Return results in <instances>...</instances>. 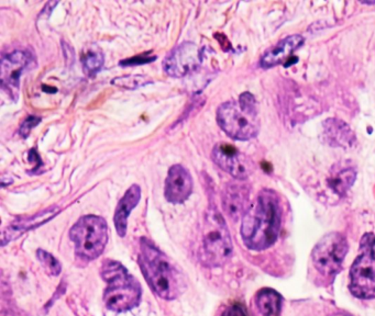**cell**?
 <instances>
[{
  "label": "cell",
  "instance_id": "obj_7",
  "mask_svg": "<svg viewBox=\"0 0 375 316\" xmlns=\"http://www.w3.org/2000/svg\"><path fill=\"white\" fill-rule=\"evenodd\" d=\"M350 291L360 299H375V235L366 234L350 270Z\"/></svg>",
  "mask_w": 375,
  "mask_h": 316
},
{
  "label": "cell",
  "instance_id": "obj_11",
  "mask_svg": "<svg viewBox=\"0 0 375 316\" xmlns=\"http://www.w3.org/2000/svg\"><path fill=\"white\" fill-rule=\"evenodd\" d=\"M31 55L25 51H13L3 56L0 69V81L6 93L17 100L19 96L20 77L31 63Z\"/></svg>",
  "mask_w": 375,
  "mask_h": 316
},
{
  "label": "cell",
  "instance_id": "obj_15",
  "mask_svg": "<svg viewBox=\"0 0 375 316\" xmlns=\"http://www.w3.org/2000/svg\"><path fill=\"white\" fill-rule=\"evenodd\" d=\"M59 212L60 208L51 207L40 212L37 215H33V217L13 222V223L10 224L9 227L4 229L3 235H1V244L5 246L6 244L17 239L25 232L36 229V227H40L42 224L47 223L52 218L55 217Z\"/></svg>",
  "mask_w": 375,
  "mask_h": 316
},
{
  "label": "cell",
  "instance_id": "obj_19",
  "mask_svg": "<svg viewBox=\"0 0 375 316\" xmlns=\"http://www.w3.org/2000/svg\"><path fill=\"white\" fill-rule=\"evenodd\" d=\"M357 173L354 168H340L334 171L329 180V187L334 190L337 195L342 196L350 189L356 181Z\"/></svg>",
  "mask_w": 375,
  "mask_h": 316
},
{
  "label": "cell",
  "instance_id": "obj_4",
  "mask_svg": "<svg viewBox=\"0 0 375 316\" xmlns=\"http://www.w3.org/2000/svg\"><path fill=\"white\" fill-rule=\"evenodd\" d=\"M217 121L222 131L234 140L249 141L260 131L258 103L250 93H244L239 100L222 103L217 110Z\"/></svg>",
  "mask_w": 375,
  "mask_h": 316
},
{
  "label": "cell",
  "instance_id": "obj_8",
  "mask_svg": "<svg viewBox=\"0 0 375 316\" xmlns=\"http://www.w3.org/2000/svg\"><path fill=\"white\" fill-rule=\"evenodd\" d=\"M348 249V242L344 235L336 232L327 234L312 249V264L325 277H335L344 263Z\"/></svg>",
  "mask_w": 375,
  "mask_h": 316
},
{
  "label": "cell",
  "instance_id": "obj_24",
  "mask_svg": "<svg viewBox=\"0 0 375 316\" xmlns=\"http://www.w3.org/2000/svg\"><path fill=\"white\" fill-rule=\"evenodd\" d=\"M222 316H249L248 312L241 304L236 303L227 307Z\"/></svg>",
  "mask_w": 375,
  "mask_h": 316
},
{
  "label": "cell",
  "instance_id": "obj_10",
  "mask_svg": "<svg viewBox=\"0 0 375 316\" xmlns=\"http://www.w3.org/2000/svg\"><path fill=\"white\" fill-rule=\"evenodd\" d=\"M200 62V47L192 42H184L164 59L163 69L170 77L183 78L195 71Z\"/></svg>",
  "mask_w": 375,
  "mask_h": 316
},
{
  "label": "cell",
  "instance_id": "obj_16",
  "mask_svg": "<svg viewBox=\"0 0 375 316\" xmlns=\"http://www.w3.org/2000/svg\"><path fill=\"white\" fill-rule=\"evenodd\" d=\"M140 199H141V188L138 185H132L118 203L114 215V222H115L116 231L120 237H124L127 234L128 218L132 210L139 203Z\"/></svg>",
  "mask_w": 375,
  "mask_h": 316
},
{
  "label": "cell",
  "instance_id": "obj_3",
  "mask_svg": "<svg viewBox=\"0 0 375 316\" xmlns=\"http://www.w3.org/2000/svg\"><path fill=\"white\" fill-rule=\"evenodd\" d=\"M100 273L107 283L104 302L108 310L121 313L139 305L142 297L141 286L121 264L107 259L102 263Z\"/></svg>",
  "mask_w": 375,
  "mask_h": 316
},
{
  "label": "cell",
  "instance_id": "obj_25",
  "mask_svg": "<svg viewBox=\"0 0 375 316\" xmlns=\"http://www.w3.org/2000/svg\"><path fill=\"white\" fill-rule=\"evenodd\" d=\"M329 316H351V315H348V314H346V313H335Z\"/></svg>",
  "mask_w": 375,
  "mask_h": 316
},
{
  "label": "cell",
  "instance_id": "obj_17",
  "mask_svg": "<svg viewBox=\"0 0 375 316\" xmlns=\"http://www.w3.org/2000/svg\"><path fill=\"white\" fill-rule=\"evenodd\" d=\"M324 137L329 145L348 149L356 142L354 132L348 124L337 119H329L324 123Z\"/></svg>",
  "mask_w": 375,
  "mask_h": 316
},
{
  "label": "cell",
  "instance_id": "obj_1",
  "mask_svg": "<svg viewBox=\"0 0 375 316\" xmlns=\"http://www.w3.org/2000/svg\"><path fill=\"white\" fill-rule=\"evenodd\" d=\"M281 223L282 209L278 195L272 190H262L242 219L240 233L244 245L252 251H264L274 245Z\"/></svg>",
  "mask_w": 375,
  "mask_h": 316
},
{
  "label": "cell",
  "instance_id": "obj_13",
  "mask_svg": "<svg viewBox=\"0 0 375 316\" xmlns=\"http://www.w3.org/2000/svg\"><path fill=\"white\" fill-rule=\"evenodd\" d=\"M192 193V178L182 165H174L168 171L165 180V199L173 205L183 203Z\"/></svg>",
  "mask_w": 375,
  "mask_h": 316
},
{
  "label": "cell",
  "instance_id": "obj_9",
  "mask_svg": "<svg viewBox=\"0 0 375 316\" xmlns=\"http://www.w3.org/2000/svg\"><path fill=\"white\" fill-rule=\"evenodd\" d=\"M212 161L236 180H246L254 171V162L234 146L220 143L214 146Z\"/></svg>",
  "mask_w": 375,
  "mask_h": 316
},
{
  "label": "cell",
  "instance_id": "obj_21",
  "mask_svg": "<svg viewBox=\"0 0 375 316\" xmlns=\"http://www.w3.org/2000/svg\"><path fill=\"white\" fill-rule=\"evenodd\" d=\"M104 63H105V57H104V54H102V52H89V53H87L84 56V71H85L88 75H94V74L100 71Z\"/></svg>",
  "mask_w": 375,
  "mask_h": 316
},
{
  "label": "cell",
  "instance_id": "obj_12",
  "mask_svg": "<svg viewBox=\"0 0 375 316\" xmlns=\"http://www.w3.org/2000/svg\"><path fill=\"white\" fill-rule=\"evenodd\" d=\"M250 205V188L248 185L242 183L241 180L227 184L222 191V209L227 217L232 221L244 219Z\"/></svg>",
  "mask_w": 375,
  "mask_h": 316
},
{
  "label": "cell",
  "instance_id": "obj_14",
  "mask_svg": "<svg viewBox=\"0 0 375 316\" xmlns=\"http://www.w3.org/2000/svg\"><path fill=\"white\" fill-rule=\"evenodd\" d=\"M304 41V38L298 35H290L286 39L281 40L276 45L271 47L262 56L260 61L261 66L263 69H271V67L280 65L284 62H288L293 53L302 47Z\"/></svg>",
  "mask_w": 375,
  "mask_h": 316
},
{
  "label": "cell",
  "instance_id": "obj_22",
  "mask_svg": "<svg viewBox=\"0 0 375 316\" xmlns=\"http://www.w3.org/2000/svg\"><path fill=\"white\" fill-rule=\"evenodd\" d=\"M38 259L41 261L44 268L48 270V273L52 276H59L61 273L62 266L55 257L48 253V252L39 249L37 252Z\"/></svg>",
  "mask_w": 375,
  "mask_h": 316
},
{
  "label": "cell",
  "instance_id": "obj_18",
  "mask_svg": "<svg viewBox=\"0 0 375 316\" xmlns=\"http://www.w3.org/2000/svg\"><path fill=\"white\" fill-rule=\"evenodd\" d=\"M256 307L263 316H280L282 297L273 289H262L256 298Z\"/></svg>",
  "mask_w": 375,
  "mask_h": 316
},
{
  "label": "cell",
  "instance_id": "obj_23",
  "mask_svg": "<svg viewBox=\"0 0 375 316\" xmlns=\"http://www.w3.org/2000/svg\"><path fill=\"white\" fill-rule=\"evenodd\" d=\"M41 122V118L37 115H29L25 121L22 122L21 127L19 129V134L22 137H29L30 132L34 127H37L38 124Z\"/></svg>",
  "mask_w": 375,
  "mask_h": 316
},
{
  "label": "cell",
  "instance_id": "obj_5",
  "mask_svg": "<svg viewBox=\"0 0 375 316\" xmlns=\"http://www.w3.org/2000/svg\"><path fill=\"white\" fill-rule=\"evenodd\" d=\"M234 251L232 236L224 217L214 207L205 214L202 259L210 267H220L229 261Z\"/></svg>",
  "mask_w": 375,
  "mask_h": 316
},
{
  "label": "cell",
  "instance_id": "obj_6",
  "mask_svg": "<svg viewBox=\"0 0 375 316\" xmlns=\"http://www.w3.org/2000/svg\"><path fill=\"white\" fill-rule=\"evenodd\" d=\"M71 241L75 244V253L85 261H94L105 251L108 242L107 222L96 215H86L78 220L71 231Z\"/></svg>",
  "mask_w": 375,
  "mask_h": 316
},
{
  "label": "cell",
  "instance_id": "obj_2",
  "mask_svg": "<svg viewBox=\"0 0 375 316\" xmlns=\"http://www.w3.org/2000/svg\"><path fill=\"white\" fill-rule=\"evenodd\" d=\"M139 265L148 285L162 299L170 301L185 291L183 271L146 239L140 243Z\"/></svg>",
  "mask_w": 375,
  "mask_h": 316
},
{
  "label": "cell",
  "instance_id": "obj_20",
  "mask_svg": "<svg viewBox=\"0 0 375 316\" xmlns=\"http://www.w3.org/2000/svg\"><path fill=\"white\" fill-rule=\"evenodd\" d=\"M150 83H151V79L143 75L122 76V77L116 78L112 81V85L126 88V89H136V88L143 87Z\"/></svg>",
  "mask_w": 375,
  "mask_h": 316
}]
</instances>
